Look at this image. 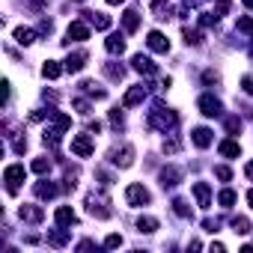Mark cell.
Listing matches in <instances>:
<instances>
[{"label":"cell","mask_w":253,"mask_h":253,"mask_svg":"<svg viewBox=\"0 0 253 253\" xmlns=\"http://www.w3.org/2000/svg\"><path fill=\"white\" fill-rule=\"evenodd\" d=\"M217 149H220V155H223V158H238V155H241V146H238L235 140H223Z\"/></svg>","instance_id":"cell-23"},{"label":"cell","mask_w":253,"mask_h":253,"mask_svg":"<svg viewBox=\"0 0 253 253\" xmlns=\"http://www.w3.org/2000/svg\"><path fill=\"white\" fill-rule=\"evenodd\" d=\"M194 197H197V206L200 209H209L211 206V188L206 182H194Z\"/></svg>","instance_id":"cell-11"},{"label":"cell","mask_w":253,"mask_h":253,"mask_svg":"<svg viewBox=\"0 0 253 253\" xmlns=\"http://www.w3.org/2000/svg\"><path fill=\"white\" fill-rule=\"evenodd\" d=\"M57 194H60V188H57L54 182H48V179L36 185V197H39V200H51V197H57Z\"/></svg>","instance_id":"cell-19"},{"label":"cell","mask_w":253,"mask_h":253,"mask_svg":"<svg viewBox=\"0 0 253 253\" xmlns=\"http://www.w3.org/2000/svg\"><path fill=\"white\" fill-rule=\"evenodd\" d=\"M30 170H33V173H39V176H45V173L51 170V161H48V158H36V161L30 164Z\"/></svg>","instance_id":"cell-32"},{"label":"cell","mask_w":253,"mask_h":253,"mask_svg":"<svg viewBox=\"0 0 253 253\" xmlns=\"http://www.w3.org/2000/svg\"><path fill=\"white\" fill-rule=\"evenodd\" d=\"M42 98H45V101H57V92H48V89H45V92H42Z\"/></svg>","instance_id":"cell-49"},{"label":"cell","mask_w":253,"mask_h":253,"mask_svg":"<svg viewBox=\"0 0 253 253\" xmlns=\"http://www.w3.org/2000/svg\"><path fill=\"white\" fill-rule=\"evenodd\" d=\"M104 247H107V250L122 247V235H107V238H104Z\"/></svg>","instance_id":"cell-38"},{"label":"cell","mask_w":253,"mask_h":253,"mask_svg":"<svg viewBox=\"0 0 253 253\" xmlns=\"http://www.w3.org/2000/svg\"><path fill=\"white\" fill-rule=\"evenodd\" d=\"M203 81H206V84H217V72H206Z\"/></svg>","instance_id":"cell-47"},{"label":"cell","mask_w":253,"mask_h":253,"mask_svg":"<svg viewBox=\"0 0 253 253\" xmlns=\"http://www.w3.org/2000/svg\"><path fill=\"white\" fill-rule=\"evenodd\" d=\"M197 107H200V113H203V116H209V119H211V116H220V113H223V104H220V101H217L214 95H200Z\"/></svg>","instance_id":"cell-8"},{"label":"cell","mask_w":253,"mask_h":253,"mask_svg":"<svg viewBox=\"0 0 253 253\" xmlns=\"http://www.w3.org/2000/svg\"><path fill=\"white\" fill-rule=\"evenodd\" d=\"M179 179H182V173H179L176 167H164V170H161V188H164V191H167V188H176Z\"/></svg>","instance_id":"cell-16"},{"label":"cell","mask_w":253,"mask_h":253,"mask_svg":"<svg viewBox=\"0 0 253 253\" xmlns=\"http://www.w3.org/2000/svg\"><path fill=\"white\" fill-rule=\"evenodd\" d=\"M146 98V86H131L128 92L122 95V107H134V104H140Z\"/></svg>","instance_id":"cell-12"},{"label":"cell","mask_w":253,"mask_h":253,"mask_svg":"<svg viewBox=\"0 0 253 253\" xmlns=\"http://www.w3.org/2000/svg\"><path fill=\"white\" fill-rule=\"evenodd\" d=\"M164 152H170V155H173V152H179V140H176V137L164 140Z\"/></svg>","instance_id":"cell-42"},{"label":"cell","mask_w":253,"mask_h":253,"mask_svg":"<svg viewBox=\"0 0 253 253\" xmlns=\"http://www.w3.org/2000/svg\"><path fill=\"white\" fill-rule=\"evenodd\" d=\"M92 247H95L92 241H81V244H78V250H92Z\"/></svg>","instance_id":"cell-50"},{"label":"cell","mask_w":253,"mask_h":253,"mask_svg":"<svg viewBox=\"0 0 253 253\" xmlns=\"http://www.w3.org/2000/svg\"><path fill=\"white\" fill-rule=\"evenodd\" d=\"M244 173H247V179H253V161H247V167H244Z\"/></svg>","instance_id":"cell-51"},{"label":"cell","mask_w":253,"mask_h":253,"mask_svg":"<svg viewBox=\"0 0 253 253\" xmlns=\"http://www.w3.org/2000/svg\"><path fill=\"white\" fill-rule=\"evenodd\" d=\"M217 203H220L223 209H229V206L235 203V191H229V188H226V191H220V197H217Z\"/></svg>","instance_id":"cell-33"},{"label":"cell","mask_w":253,"mask_h":253,"mask_svg":"<svg viewBox=\"0 0 253 253\" xmlns=\"http://www.w3.org/2000/svg\"><path fill=\"white\" fill-rule=\"evenodd\" d=\"M176 122H179V116H176V110H170V107H164L161 101H155V107L149 110V125L152 128H158V131H173L176 128Z\"/></svg>","instance_id":"cell-1"},{"label":"cell","mask_w":253,"mask_h":253,"mask_svg":"<svg viewBox=\"0 0 253 253\" xmlns=\"http://www.w3.org/2000/svg\"><path fill=\"white\" fill-rule=\"evenodd\" d=\"M92 149H95V146H92L89 131H86V134H75V137H72V152H75L78 158H89V155H92Z\"/></svg>","instance_id":"cell-5"},{"label":"cell","mask_w":253,"mask_h":253,"mask_svg":"<svg viewBox=\"0 0 253 253\" xmlns=\"http://www.w3.org/2000/svg\"><path fill=\"white\" fill-rule=\"evenodd\" d=\"M110 125H113V128H122V113H119V107L110 110Z\"/></svg>","instance_id":"cell-41"},{"label":"cell","mask_w":253,"mask_h":253,"mask_svg":"<svg viewBox=\"0 0 253 253\" xmlns=\"http://www.w3.org/2000/svg\"><path fill=\"white\" fill-rule=\"evenodd\" d=\"M75 107H78V113H84V116L89 113V101H84V98H78V101H75Z\"/></svg>","instance_id":"cell-44"},{"label":"cell","mask_w":253,"mask_h":253,"mask_svg":"<svg viewBox=\"0 0 253 253\" xmlns=\"http://www.w3.org/2000/svg\"><path fill=\"white\" fill-rule=\"evenodd\" d=\"M226 131H229V134H238V131H241V119H238V116H229V119H226Z\"/></svg>","instance_id":"cell-35"},{"label":"cell","mask_w":253,"mask_h":253,"mask_svg":"<svg viewBox=\"0 0 253 253\" xmlns=\"http://www.w3.org/2000/svg\"><path fill=\"white\" fill-rule=\"evenodd\" d=\"M24 176H27V173H24V167H21V164H9V167L3 170L6 191H9V194H15V191H18V185L24 182Z\"/></svg>","instance_id":"cell-3"},{"label":"cell","mask_w":253,"mask_h":253,"mask_svg":"<svg viewBox=\"0 0 253 253\" xmlns=\"http://www.w3.org/2000/svg\"><path fill=\"white\" fill-rule=\"evenodd\" d=\"M86 131H89V134H98V131H101V122H98V119L89 122V125H86Z\"/></svg>","instance_id":"cell-46"},{"label":"cell","mask_w":253,"mask_h":253,"mask_svg":"<svg viewBox=\"0 0 253 253\" xmlns=\"http://www.w3.org/2000/svg\"><path fill=\"white\" fill-rule=\"evenodd\" d=\"M244 6H247V9H253V0H244Z\"/></svg>","instance_id":"cell-54"},{"label":"cell","mask_w":253,"mask_h":253,"mask_svg":"<svg viewBox=\"0 0 253 253\" xmlns=\"http://www.w3.org/2000/svg\"><path fill=\"white\" fill-rule=\"evenodd\" d=\"M51 122H54V131H66V128H72V119L66 116V113H51Z\"/></svg>","instance_id":"cell-24"},{"label":"cell","mask_w":253,"mask_h":253,"mask_svg":"<svg viewBox=\"0 0 253 253\" xmlns=\"http://www.w3.org/2000/svg\"><path fill=\"white\" fill-rule=\"evenodd\" d=\"M229 226H232L235 235H247V232H250V220H247V217H232Z\"/></svg>","instance_id":"cell-28"},{"label":"cell","mask_w":253,"mask_h":253,"mask_svg":"<svg viewBox=\"0 0 253 253\" xmlns=\"http://www.w3.org/2000/svg\"><path fill=\"white\" fill-rule=\"evenodd\" d=\"M81 89H84L86 95H92V98H104V95H107L104 89H95V84H92V81H84V84H81Z\"/></svg>","instance_id":"cell-31"},{"label":"cell","mask_w":253,"mask_h":253,"mask_svg":"<svg viewBox=\"0 0 253 253\" xmlns=\"http://www.w3.org/2000/svg\"><path fill=\"white\" fill-rule=\"evenodd\" d=\"M137 229H140V232H146V235H152V232L158 229V220H155V217H149V214H143V217H137Z\"/></svg>","instance_id":"cell-27"},{"label":"cell","mask_w":253,"mask_h":253,"mask_svg":"<svg viewBox=\"0 0 253 253\" xmlns=\"http://www.w3.org/2000/svg\"><path fill=\"white\" fill-rule=\"evenodd\" d=\"M42 75H45L48 81H54V78H60V75H63V66H60L57 60H48V63L42 66Z\"/></svg>","instance_id":"cell-26"},{"label":"cell","mask_w":253,"mask_h":253,"mask_svg":"<svg viewBox=\"0 0 253 253\" xmlns=\"http://www.w3.org/2000/svg\"><path fill=\"white\" fill-rule=\"evenodd\" d=\"M241 33H253V18H238V24H235Z\"/></svg>","instance_id":"cell-40"},{"label":"cell","mask_w":253,"mask_h":253,"mask_svg":"<svg viewBox=\"0 0 253 253\" xmlns=\"http://www.w3.org/2000/svg\"><path fill=\"white\" fill-rule=\"evenodd\" d=\"M15 42H18V45H33V42H36V33H33L30 27H18V30H15Z\"/></svg>","instance_id":"cell-25"},{"label":"cell","mask_w":253,"mask_h":253,"mask_svg":"<svg viewBox=\"0 0 253 253\" xmlns=\"http://www.w3.org/2000/svg\"><path fill=\"white\" fill-rule=\"evenodd\" d=\"M247 203H250V209H253V188L247 191Z\"/></svg>","instance_id":"cell-52"},{"label":"cell","mask_w":253,"mask_h":253,"mask_svg":"<svg viewBox=\"0 0 253 253\" xmlns=\"http://www.w3.org/2000/svg\"><path fill=\"white\" fill-rule=\"evenodd\" d=\"M54 220H57L60 226H72V223H78V214L72 211V206H60V209L54 211Z\"/></svg>","instance_id":"cell-14"},{"label":"cell","mask_w":253,"mask_h":253,"mask_svg":"<svg viewBox=\"0 0 253 253\" xmlns=\"http://www.w3.org/2000/svg\"><path fill=\"white\" fill-rule=\"evenodd\" d=\"M51 30H54V21H51V18H42V24H39V33H45V36H48Z\"/></svg>","instance_id":"cell-43"},{"label":"cell","mask_w":253,"mask_h":253,"mask_svg":"<svg viewBox=\"0 0 253 253\" xmlns=\"http://www.w3.org/2000/svg\"><path fill=\"white\" fill-rule=\"evenodd\" d=\"M146 45H149L155 54H167V51H170V42H167V36H164V33H158V30H152V33L146 36Z\"/></svg>","instance_id":"cell-9"},{"label":"cell","mask_w":253,"mask_h":253,"mask_svg":"<svg viewBox=\"0 0 253 253\" xmlns=\"http://www.w3.org/2000/svg\"><path fill=\"white\" fill-rule=\"evenodd\" d=\"M81 3H84V0H81Z\"/></svg>","instance_id":"cell-55"},{"label":"cell","mask_w":253,"mask_h":253,"mask_svg":"<svg viewBox=\"0 0 253 253\" xmlns=\"http://www.w3.org/2000/svg\"><path fill=\"white\" fill-rule=\"evenodd\" d=\"M86 39H89V27H86L84 21H72L69 30H66L63 45H69V42H86Z\"/></svg>","instance_id":"cell-7"},{"label":"cell","mask_w":253,"mask_h":253,"mask_svg":"<svg viewBox=\"0 0 253 253\" xmlns=\"http://www.w3.org/2000/svg\"><path fill=\"white\" fill-rule=\"evenodd\" d=\"M137 27H140V12L137 9H128L122 15V30L125 33H137Z\"/></svg>","instance_id":"cell-15"},{"label":"cell","mask_w":253,"mask_h":253,"mask_svg":"<svg viewBox=\"0 0 253 253\" xmlns=\"http://www.w3.org/2000/svg\"><path fill=\"white\" fill-rule=\"evenodd\" d=\"M241 89H244L247 95H253V78H241Z\"/></svg>","instance_id":"cell-45"},{"label":"cell","mask_w":253,"mask_h":253,"mask_svg":"<svg viewBox=\"0 0 253 253\" xmlns=\"http://www.w3.org/2000/svg\"><path fill=\"white\" fill-rule=\"evenodd\" d=\"M104 75H107L110 81H122V78H125V69L116 66V63H104Z\"/></svg>","instance_id":"cell-29"},{"label":"cell","mask_w":253,"mask_h":253,"mask_svg":"<svg viewBox=\"0 0 253 253\" xmlns=\"http://www.w3.org/2000/svg\"><path fill=\"white\" fill-rule=\"evenodd\" d=\"M173 211H176L179 217H185V220L191 217V206H188V203H185L182 197H176V200H173Z\"/></svg>","instance_id":"cell-30"},{"label":"cell","mask_w":253,"mask_h":253,"mask_svg":"<svg viewBox=\"0 0 253 253\" xmlns=\"http://www.w3.org/2000/svg\"><path fill=\"white\" fill-rule=\"evenodd\" d=\"M250 51H253V48H250Z\"/></svg>","instance_id":"cell-56"},{"label":"cell","mask_w":253,"mask_h":253,"mask_svg":"<svg viewBox=\"0 0 253 253\" xmlns=\"http://www.w3.org/2000/svg\"><path fill=\"white\" fill-rule=\"evenodd\" d=\"M149 200H152V194L143 188V185H128V188H125V203H128V206H134V209H140V206H149Z\"/></svg>","instance_id":"cell-2"},{"label":"cell","mask_w":253,"mask_h":253,"mask_svg":"<svg viewBox=\"0 0 253 253\" xmlns=\"http://www.w3.org/2000/svg\"><path fill=\"white\" fill-rule=\"evenodd\" d=\"M24 149H27V140H24V137H18V140H15V152H24Z\"/></svg>","instance_id":"cell-48"},{"label":"cell","mask_w":253,"mask_h":253,"mask_svg":"<svg viewBox=\"0 0 253 253\" xmlns=\"http://www.w3.org/2000/svg\"><path fill=\"white\" fill-rule=\"evenodd\" d=\"M229 6H232V0H217V3H214V15L220 18V15H226L229 12Z\"/></svg>","instance_id":"cell-36"},{"label":"cell","mask_w":253,"mask_h":253,"mask_svg":"<svg viewBox=\"0 0 253 253\" xmlns=\"http://www.w3.org/2000/svg\"><path fill=\"white\" fill-rule=\"evenodd\" d=\"M191 137H194V143H197L200 149L211 146V131H209V128H194V134H191Z\"/></svg>","instance_id":"cell-22"},{"label":"cell","mask_w":253,"mask_h":253,"mask_svg":"<svg viewBox=\"0 0 253 253\" xmlns=\"http://www.w3.org/2000/svg\"><path fill=\"white\" fill-rule=\"evenodd\" d=\"M131 66H134V72H140V75H146V78H152L158 69H155V63L149 60V57H143V54H134L131 57Z\"/></svg>","instance_id":"cell-10"},{"label":"cell","mask_w":253,"mask_h":253,"mask_svg":"<svg viewBox=\"0 0 253 253\" xmlns=\"http://www.w3.org/2000/svg\"><path fill=\"white\" fill-rule=\"evenodd\" d=\"M86 51H75V54H69L66 57V72H81L84 66H86Z\"/></svg>","instance_id":"cell-13"},{"label":"cell","mask_w":253,"mask_h":253,"mask_svg":"<svg viewBox=\"0 0 253 253\" xmlns=\"http://www.w3.org/2000/svg\"><path fill=\"white\" fill-rule=\"evenodd\" d=\"M84 15H86V21H89L95 30H107V27H110V18L101 15V12H84Z\"/></svg>","instance_id":"cell-20"},{"label":"cell","mask_w":253,"mask_h":253,"mask_svg":"<svg viewBox=\"0 0 253 253\" xmlns=\"http://www.w3.org/2000/svg\"><path fill=\"white\" fill-rule=\"evenodd\" d=\"M182 33H185V42H188V45H200V42H203V36H200L197 30H191V27H185Z\"/></svg>","instance_id":"cell-34"},{"label":"cell","mask_w":253,"mask_h":253,"mask_svg":"<svg viewBox=\"0 0 253 253\" xmlns=\"http://www.w3.org/2000/svg\"><path fill=\"white\" fill-rule=\"evenodd\" d=\"M48 244H51V247H66V244H69V232H66V226L57 223V229L48 232Z\"/></svg>","instance_id":"cell-18"},{"label":"cell","mask_w":253,"mask_h":253,"mask_svg":"<svg viewBox=\"0 0 253 253\" xmlns=\"http://www.w3.org/2000/svg\"><path fill=\"white\" fill-rule=\"evenodd\" d=\"M110 164H116V167H131L134 164V146H128V143H125L122 149H113L110 152Z\"/></svg>","instance_id":"cell-6"},{"label":"cell","mask_w":253,"mask_h":253,"mask_svg":"<svg viewBox=\"0 0 253 253\" xmlns=\"http://www.w3.org/2000/svg\"><path fill=\"white\" fill-rule=\"evenodd\" d=\"M107 3H110V6H119V3H125V0H107Z\"/></svg>","instance_id":"cell-53"},{"label":"cell","mask_w":253,"mask_h":253,"mask_svg":"<svg viewBox=\"0 0 253 253\" xmlns=\"http://www.w3.org/2000/svg\"><path fill=\"white\" fill-rule=\"evenodd\" d=\"M200 24H203V27H214V24H217V15H214V12H203V15H200Z\"/></svg>","instance_id":"cell-37"},{"label":"cell","mask_w":253,"mask_h":253,"mask_svg":"<svg viewBox=\"0 0 253 253\" xmlns=\"http://www.w3.org/2000/svg\"><path fill=\"white\" fill-rule=\"evenodd\" d=\"M18 214H21V220H27V223H39V220L45 217V211H42L39 206H21Z\"/></svg>","instance_id":"cell-17"},{"label":"cell","mask_w":253,"mask_h":253,"mask_svg":"<svg viewBox=\"0 0 253 253\" xmlns=\"http://www.w3.org/2000/svg\"><path fill=\"white\" fill-rule=\"evenodd\" d=\"M110 203H107V197H101V194H89L86 197V211L89 214H95V217H110V209H107Z\"/></svg>","instance_id":"cell-4"},{"label":"cell","mask_w":253,"mask_h":253,"mask_svg":"<svg viewBox=\"0 0 253 253\" xmlns=\"http://www.w3.org/2000/svg\"><path fill=\"white\" fill-rule=\"evenodd\" d=\"M214 176H217L220 182H229V179H232V170H229V167H214Z\"/></svg>","instance_id":"cell-39"},{"label":"cell","mask_w":253,"mask_h":253,"mask_svg":"<svg viewBox=\"0 0 253 253\" xmlns=\"http://www.w3.org/2000/svg\"><path fill=\"white\" fill-rule=\"evenodd\" d=\"M104 48H107L110 54H122V51H125V39H122L119 33H113V36H107V42H104Z\"/></svg>","instance_id":"cell-21"}]
</instances>
